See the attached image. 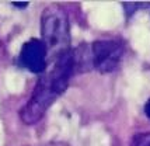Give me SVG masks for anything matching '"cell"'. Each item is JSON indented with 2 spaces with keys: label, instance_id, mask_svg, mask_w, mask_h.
I'll return each instance as SVG.
<instances>
[{
  "label": "cell",
  "instance_id": "cell-5",
  "mask_svg": "<svg viewBox=\"0 0 150 146\" xmlns=\"http://www.w3.org/2000/svg\"><path fill=\"white\" fill-rule=\"evenodd\" d=\"M131 146H150V132L135 135L131 142Z\"/></svg>",
  "mask_w": 150,
  "mask_h": 146
},
{
  "label": "cell",
  "instance_id": "cell-1",
  "mask_svg": "<svg viewBox=\"0 0 150 146\" xmlns=\"http://www.w3.org/2000/svg\"><path fill=\"white\" fill-rule=\"evenodd\" d=\"M74 70L73 51H67L55 59L53 67L44 73L35 84L31 99L20 111V118L25 125L37 124L48 108L66 91Z\"/></svg>",
  "mask_w": 150,
  "mask_h": 146
},
{
  "label": "cell",
  "instance_id": "cell-6",
  "mask_svg": "<svg viewBox=\"0 0 150 146\" xmlns=\"http://www.w3.org/2000/svg\"><path fill=\"white\" fill-rule=\"evenodd\" d=\"M144 113H146V115L150 118V100L146 103V107H144Z\"/></svg>",
  "mask_w": 150,
  "mask_h": 146
},
{
  "label": "cell",
  "instance_id": "cell-2",
  "mask_svg": "<svg viewBox=\"0 0 150 146\" xmlns=\"http://www.w3.org/2000/svg\"><path fill=\"white\" fill-rule=\"evenodd\" d=\"M41 35L48 58L53 60L70 51V27L66 11L58 4H51L41 16Z\"/></svg>",
  "mask_w": 150,
  "mask_h": 146
},
{
  "label": "cell",
  "instance_id": "cell-4",
  "mask_svg": "<svg viewBox=\"0 0 150 146\" xmlns=\"http://www.w3.org/2000/svg\"><path fill=\"white\" fill-rule=\"evenodd\" d=\"M46 49L41 40H30L25 42L21 52H20V62L24 67H27L33 73H44L46 69Z\"/></svg>",
  "mask_w": 150,
  "mask_h": 146
},
{
  "label": "cell",
  "instance_id": "cell-3",
  "mask_svg": "<svg viewBox=\"0 0 150 146\" xmlns=\"http://www.w3.org/2000/svg\"><path fill=\"white\" fill-rule=\"evenodd\" d=\"M90 48H91L93 67L101 73L114 72L119 65L124 53L122 44L114 40L96 41L90 45Z\"/></svg>",
  "mask_w": 150,
  "mask_h": 146
},
{
  "label": "cell",
  "instance_id": "cell-7",
  "mask_svg": "<svg viewBox=\"0 0 150 146\" xmlns=\"http://www.w3.org/2000/svg\"><path fill=\"white\" fill-rule=\"evenodd\" d=\"M46 146H67L66 143H49V145H46Z\"/></svg>",
  "mask_w": 150,
  "mask_h": 146
}]
</instances>
